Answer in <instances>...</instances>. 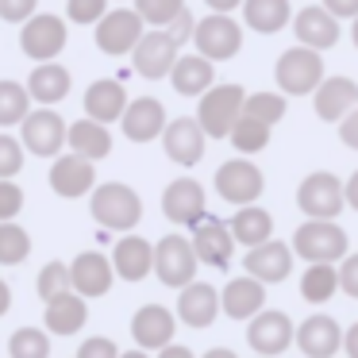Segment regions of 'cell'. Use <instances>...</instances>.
<instances>
[{"mask_svg":"<svg viewBox=\"0 0 358 358\" xmlns=\"http://www.w3.org/2000/svg\"><path fill=\"white\" fill-rule=\"evenodd\" d=\"M335 20H355L358 16V0H320Z\"/></svg>","mask_w":358,"mask_h":358,"instance_id":"f907efd6","label":"cell"},{"mask_svg":"<svg viewBox=\"0 0 358 358\" xmlns=\"http://www.w3.org/2000/svg\"><path fill=\"white\" fill-rule=\"evenodd\" d=\"M296 208L308 220H335L347 208V185L327 170L308 173L301 181V189H296Z\"/></svg>","mask_w":358,"mask_h":358,"instance_id":"5b68a950","label":"cell"},{"mask_svg":"<svg viewBox=\"0 0 358 358\" xmlns=\"http://www.w3.org/2000/svg\"><path fill=\"white\" fill-rule=\"evenodd\" d=\"M196 55L212 58V62H227L243 50V24H235L227 12H212V16L196 20Z\"/></svg>","mask_w":358,"mask_h":358,"instance_id":"52a82bcc","label":"cell"},{"mask_svg":"<svg viewBox=\"0 0 358 358\" xmlns=\"http://www.w3.org/2000/svg\"><path fill=\"white\" fill-rule=\"evenodd\" d=\"M247 116H258L266 124H281L285 120V93H247V104H243Z\"/></svg>","mask_w":358,"mask_h":358,"instance_id":"ab89813d","label":"cell"},{"mask_svg":"<svg viewBox=\"0 0 358 358\" xmlns=\"http://www.w3.org/2000/svg\"><path fill=\"white\" fill-rule=\"evenodd\" d=\"M66 16L73 24H101L108 16V0H66Z\"/></svg>","mask_w":358,"mask_h":358,"instance_id":"7bdbcfd3","label":"cell"},{"mask_svg":"<svg viewBox=\"0 0 358 358\" xmlns=\"http://www.w3.org/2000/svg\"><path fill=\"white\" fill-rule=\"evenodd\" d=\"M27 255H31V235L20 224H12V220H0V262L16 266V262H24Z\"/></svg>","mask_w":358,"mask_h":358,"instance_id":"74e56055","label":"cell"},{"mask_svg":"<svg viewBox=\"0 0 358 358\" xmlns=\"http://www.w3.org/2000/svg\"><path fill=\"white\" fill-rule=\"evenodd\" d=\"M343 350H347V358H358V324H350L343 331Z\"/></svg>","mask_w":358,"mask_h":358,"instance_id":"f5cc1de1","label":"cell"},{"mask_svg":"<svg viewBox=\"0 0 358 358\" xmlns=\"http://www.w3.org/2000/svg\"><path fill=\"white\" fill-rule=\"evenodd\" d=\"M350 43L358 47V16H355V24H350Z\"/></svg>","mask_w":358,"mask_h":358,"instance_id":"94428289","label":"cell"},{"mask_svg":"<svg viewBox=\"0 0 358 358\" xmlns=\"http://www.w3.org/2000/svg\"><path fill=\"white\" fill-rule=\"evenodd\" d=\"M70 278H73V293L89 296H104L112 289V278H116V266L112 258H104L101 250H81L70 262Z\"/></svg>","mask_w":358,"mask_h":358,"instance_id":"d6986e66","label":"cell"},{"mask_svg":"<svg viewBox=\"0 0 358 358\" xmlns=\"http://www.w3.org/2000/svg\"><path fill=\"white\" fill-rule=\"evenodd\" d=\"M235 247H239V243H235L231 227H227L224 220L204 216L201 224L193 227V250H196V258H201L204 266H212V270H224V266L231 262Z\"/></svg>","mask_w":358,"mask_h":358,"instance_id":"e0dca14e","label":"cell"},{"mask_svg":"<svg viewBox=\"0 0 358 358\" xmlns=\"http://www.w3.org/2000/svg\"><path fill=\"white\" fill-rule=\"evenodd\" d=\"M24 166V147L12 135H0V178H16Z\"/></svg>","mask_w":358,"mask_h":358,"instance_id":"ee69618b","label":"cell"},{"mask_svg":"<svg viewBox=\"0 0 358 358\" xmlns=\"http://www.w3.org/2000/svg\"><path fill=\"white\" fill-rule=\"evenodd\" d=\"M270 135H273V127L266 124V120H258V116H247L243 112L239 116V124L231 127V147L239 150V155H258V150H266L270 147Z\"/></svg>","mask_w":358,"mask_h":358,"instance_id":"d590c367","label":"cell"},{"mask_svg":"<svg viewBox=\"0 0 358 358\" xmlns=\"http://www.w3.org/2000/svg\"><path fill=\"white\" fill-rule=\"evenodd\" d=\"M196 266H201V258L193 250V239H185V235H166L155 247V273L170 289H185L189 281H196Z\"/></svg>","mask_w":358,"mask_h":358,"instance_id":"8992f818","label":"cell"},{"mask_svg":"<svg viewBox=\"0 0 358 358\" xmlns=\"http://www.w3.org/2000/svg\"><path fill=\"white\" fill-rule=\"evenodd\" d=\"M158 358H196V355L189 347H181V343H170V347L158 350Z\"/></svg>","mask_w":358,"mask_h":358,"instance_id":"db71d44e","label":"cell"},{"mask_svg":"<svg viewBox=\"0 0 358 358\" xmlns=\"http://www.w3.org/2000/svg\"><path fill=\"white\" fill-rule=\"evenodd\" d=\"M31 116V93L20 81H0V127L24 124Z\"/></svg>","mask_w":358,"mask_h":358,"instance_id":"8d00e7d4","label":"cell"},{"mask_svg":"<svg viewBox=\"0 0 358 358\" xmlns=\"http://www.w3.org/2000/svg\"><path fill=\"white\" fill-rule=\"evenodd\" d=\"M243 24L258 35H278L285 24H293L289 0H243Z\"/></svg>","mask_w":358,"mask_h":358,"instance_id":"836d02e7","label":"cell"},{"mask_svg":"<svg viewBox=\"0 0 358 358\" xmlns=\"http://www.w3.org/2000/svg\"><path fill=\"white\" fill-rule=\"evenodd\" d=\"M166 31H170V39L178 43V47H181V43H189V39H193V35H196V20H193V12L185 8V12H181V16L173 20L170 27H166Z\"/></svg>","mask_w":358,"mask_h":358,"instance_id":"681fc988","label":"cell"},{"mask_svg":"<svg viewBox=\"0 0 358 358\" xmlns=\"http://www.w3.org/2000/svg\"><path fill=\"white\" fill-rule=\"evenodd\" d=\"M112 266H116V278L143 281L147 273H155V247L139 235H124L112 250Z\"/></svg>","mask_w":358,"mask_h":358,"instance_id":"83f0119b","label":"cell"},{"mask_svg":"<svg viewBox=\"0 0 358 358\" xmlns=\"http://www.w3.org/2000/svg\"><path fill=\"white\" fill-rule=\"evenodd\" d=\"M173 331H178V320H173L170 308L162 304H143L131 320V335L143 350H162L173 343Z\"/></svg>","mask_w":358,"mask_h":358,"instance_id":"7402d4cb","label":"cell"},{"mask_svg":"<svg viewBox=\"0 0 358 358\" xmlns=\"http://www.w3.org/2000/svg\"><path fill=\"white\" fill-rule=\"evenodd\" d=\"M50 189H55L58 196H66V201H73V196H85L96 189V170H93V158L85 155H62L55 158V166H50Z\"/></svg>","mask_w":358,"mask_h":358,"instance_id":"ac0fdd59","label":"cell"},{"mask_svg":"<svg viewBox=\"0 0 358 358\" xmlns=\"http://www.w3.org/2000/svg\"><path fill=\"white\" fill-rule=\"evenodd\" d=\"M312 104H316L320 120H327V124H343V120L358 108V85L350 78H324V85L312 93Z\"/></svg>","mask_w":358,"mask_h":358,"instance_id":"cb8c5ba5","label":"cell"},{"mask_svg":"<svg viewBox=\"0 0 358 358\" xmlns=\"http://www.w3.org/2000/svg\"><path fill=\"white\" fill-rule=\"evenodd\" d=\"M296 347L304 358H335L343 350V327L331 316L316 312L296 327Z\"/></svg>","mask_w":358,"mask_h":358,"instance_id":"44dd1931","label":"cell"},{"mask_svg":"<svg viewBox=\"0 0 358 358\" xmlns=\"http://www.w3.org/2000/svg\"><path fill=\"white\" fill-rule=\"evenodd\" d=\"M258 358H270V355H258Z\"/></svg>","mask_w":358,"mask_h":358,"instance_id":"6125c7cd","label":"cell"},{"mask_svg":"<svg viewBox=\"0 0 358 358\" xmlns=\"http://www.w3.org/2000/svg\"><path fill=\"white\" fill-rule=\"evenodd\" d=\"M262 189H266V178H262V170H258L247 155L231 158V162H224L216 170V193L224 196L227 204H235V208L255 204L258 196H262Z\"/></svg>","mask_w":358,"mask_h":358,"instance_id":"9c48e42d","label":"cell"},{"mask_svg":"<svg viewBox=\"0 0 358 358\" xmlns=\"http://www.w3.org/2000/svg\"><path fill=\"white\" fill-rule=\"evenodd\" d=\"M170 85L178 89L181 96H196V101H201V96L216 85L212 58H204V55H181L178 66H173V73H170Z\"/></svg>","mask_w":358,"mask_h":358,"instance_id":"f1b7e54d","label":"cell"},{"mask_svg":"<svg viewBox=\"0 0 358 358\" xmlns=\"http://www.w3.org/2000/svg\"><path fill=\"white\" fill-rule=\"evenodd\" d=\"M247 343L255 355H285L289 347L296 343V327L289 320V312H278V308H262L255 320H247Z\"/></svg>","mask_w":358,"mask_h":358,"instance_id":"30bf717a","label":"cell"},{"mask_svg":"<svg viewBox=\"0 0 358 358\" xmlns=\"http://www.w3.org/2000/svg\"><path fill=\"white\" fill-rule=\"evenodd\" d=\"M89 212H93V220L101 227H108V231H131L143 220V201L131 185H124V181H104V185H96L93 196H89Z\"/></svg>","mask_w":358,"mask_h":358,"instance_id":"6da1fadb","label":"cell"},{"mask_svg":"<svg viewBox=\"0 0 358 358\" xmlns=\"http://www.w3.org/2000/svg\"><path fill=\"white\" fill-rule=\"evenodd\" d=\"M27 93H31V101H39L43 108L66 101V93H70V70L58 66V62H39L31 70V78H27Z\"/></svg>","mask_w":358,"mask_h":358,"instance_id":"4dcf8cb0","label":"cell"},{"mask_svg":"<svg viewBox=\"0 0 358 358\" xmlns=\"http://www.w3.org/2000/svg\"><path fill=\"white\" fill-rule=\"evenodd\" d=\"M220 304H224V312L231 320H255L266 308V281L250 278V273L231 278L224 285V293H220Z\"/></svg>","mask_w":358,"mask_h":358,"instance_id":"484cf974","label":"cell"},{"mask_svg":"<svg viewBox=\"0 0 358 358\" xmlns=\"http://www.w3.org/2000/svg\"><path fill=\"white\" fill-rule=\"evenodd\" d=\"M8 355L12 358H50L47 331H39V327H20V331H12Z\"/></svg>","mask_w":358,"mask_h":358,"instance_id":"f35d334b","label":"cell"},{"mask_svg":"<svg viewBox=\"0 0 358 358\" xmlns=\"http://www.w3.org/2000/svg\"><path fill=\"white\" fill-rule=\"evenodd\" d=\"M147 35V20L135 8H112L108 16L96 24V47L108 58H124L139 47V39Z\"/></svg>","mask_w":358,"mask_h":358,"instance_id":"ba28073f","label":"cell"},{"mask_svg":"<svg viewBox=\"0 0 358 358\" xmlns=\"http://www.w3.org/2000/svg\"><path fill=\"white\" fill-rule=\"evenodd\" d=\"M166 108H162V101H155V96H139V101H131L127 104V112H124V120H120V127H124V135L131 143H150V139H158V135L166 131Z\"/></svg>","mask_w":358,"mask_h":358,"instance_id":"d4e9b609","label":"cell"},{"mask_svg":"<svg viewBox=\"0 0 358 358\" xmlns=\"http://www.w3.org/2000/svg\"><path fill=\"white\" fill-rule=\"evenodd\" d=\"M178 43L170 39V31L166 27H155V31H147L139 39V47L131 50V66H135V73L139 78H147V81H162V78H170L173 73V66H178Z\"/></svg>","mask_w":358,"mask_h":358,"instance_id":"8fae6325","label":"cell"},{"mask_svg":"<svg viewBox=\"0 0 358 358\" xmlns=\"http://www.w3.org/2000/svg\"><path fill=\"white\" fill-rule=\"evenodd\" d=\"M204 4H208L212 12H227V16H231L235 8H243V0H204Z\"/></svg>","mask_w":358,"mask_h":358,"instance_id":"11a10c76","label":"cell"},{"mask_svg":"<svg viewBox=\"0 0 358 358\" xmlns=\"http://www.w3.org/2000/svg\"><path fill=\"white\" fill-rule=\"evenodd\" d=\"M24 208V189L12 178H0V220H16Z\"/></svg>","mask_w":358,"mask_h":358,"instance_id":"f6af8a7d","label":"cell"},{"mask_svg":"<svg viewBox=\"0 0 358 358\" xmlns=\"http://www.w3.org/2000/svg\"><path fill=\"white\" fill-rule=\"evenodd\" d=\"M66 135H70V127L62 124L55 108H39L24 120V147L39 158H55L66 147Z\"/></svg>","mask_w":358,"mask_h":358,"instance_id":"2e32d148","label":"cell"},{"mask_svg":"<svg viewBox=\"0 0 358 358\" xmlns=\"http://www.w3.org/2000/svg\"><path fill=\"white\" fill-rule=\"evenodd\" d=\"M339 139H343V147L358 150V108H355V112H350V116L339 124Z\"/></svg>","mask_w":358,"mask_h":358,"instance_id":"816d5d0a","label":"cell"},{"mask_svg":"<svg viewBox=\"0 0 358 358\" xmlns=\"http://www.w3.org/2000/svg\"><path fill=\"white\" fill-rule=\"evenodd\" d=\"M339 293V266L335 262H308L301 278V296L308 304H327Z\"/></svg>","mask_w":358,"mask_h":358,"instance_id":"e575fe53","label":"cell"},{"mask_svg":"<svg viewBox=\"0 0 358 358\" xmlns=\"http://www.w3.org/2000/svg\"><path fill=\"white\" fill-rule=\"evenodd\" d=\"M293 243H281V239H270L262 243V247H250L247 258H243V270L250 273V278L266 281V285H278V281H285L289 273H293Z\"/></svg>","mask_w":358,"mask_h":358,"instance_id":"9a60e30c","label":"cell"},{"mask_svg":"<svg viewBox=\"0 0 358 358\" xmlns=\"http://www.w3.org/2000/svg\"><path fill=\"white\" fill-rule=\"evenodd\" d=\"M127 89L120 85V81L112 78H101L93 81V85L85 89V116L89 120H101V124H116V120H124L127 112Z\"/></svg>","mask_w":358,"mask_h":358,"instance_id":"4316f807","label":"cell"},{"mask_svg":"<svg viewBox=\"0 0 358 358\" xmlns=\"http://www.w3.org/2000/svg\"><path fill=\"white\" fill-rule=\"evenodd\" d=\"M39 8V0H0V20L8 24H27Z\"/></svg>","mask_w":358,"mask_h":358,"instance_id":"bcb514c9","label":"cell"},{"mask_svg":"<svg viewBox=\"0 0 358 358\" xmlns=\"http://www.w3.org/2000/svg\"><path fill=\"white\" fill-rule=\"evenodd\" d=\"M293 35L301 47L312 50H331L339 43V20L324 8V4H308L293 16Z\"/></svg>","mask_w":358,"mask_h":358,"instance_id":"ffe728a7","label":"cell"},{"mask_svg":"<svg viewBox=\"0 0 358 358\" xmlns=\"http://www.w3.org/2000/svg\"><path fill=\"white\" fill-rule=\"evenodd\" d=\"M347 247L350 239L335 220H304L293 231V250L304 262H343Z\"/></svg>","mask_w":358,"mask_h":358,"instance_id":"3957f363","label":"cell"},{"mask_svg":"<svg viewBox=\"0 0 358 358\" xmlns=\"http://www.w3.org/2000/svg\"><path fill=\"white\" fill-rule=\"evenodd\" d=\"M66 147L73 150V155H85L93 158V162H101V158L112 155V135H108V124H101V120H78V124H70V135H66Z\"/></svg>","mask_w":358,"mask_h":358,"instance_id":"1f68e13d","label":"cell"},{"mask_svg":"<svg viewBox=\"0 0 358 358\" xmlns=\"http://www.w3.org/2000/svg\"><path fill=\"white\" fill-rule=\"evenodd\" d=\"M8 308H12V289H8V281L0 278V316H4Z\"/></svg>","mask_w":358,"mask_h":358,"instance_id":"6f0895ef","label":"cell"},{"mask_svg":"<svg viewBox=\"0 0 358 358\" xmlns=\"http://www.w3.org/2000/svg\"><path fill=\"white\" fill-rule=\"evenodd\" d=\"M89 320V304L81 293H62L55 296V301H47V312H43V324H47V331L55 335H78L81 327H85Z\"/></svg>","mask_w":358,"mask_h":358,"instance_id":"f546056e","label":"cell"},{"mask_svg":"<svg viewBox=\"0 0 358 358\" xmlns=\"http://www.w3.org/2000/svg\"><path fill=\"white\" fill-rule=\"evenodd\" d=\"M162 147H166V158L178 166H196L208 150V131L201 127L196 116H178L166 124L162 131Z\"/></svg>","mask_w":358,"mask_h":358,"instance_id":"4fadbf2b","label":"cell"},{"mask_svg":"<svg viewBox=\"0 0 358 358\" xmlns=\"http://www.w3.org/2000/svg\"><path fill=\"white\" fill-rule=\"evenodd\" d=\"M347 204H350V208L358 212V170H355V173H350V178H347Z\"/></svg>","mask_w":358,"mask_h":358,"instance_id":"9f6ffc18","label":"cell"},{"mask_svg":"<svg viewBox=\"0 0 358 358\" xmlns=\"http://www.w3.org/2000/svg\"><path fill=\"white\" fill-rule=\"evenodd\" d=\"M162 212L170 224H181V227H196L204 216H208V201H204V189L201 181L193 178H178L166 185L162 193Z\"/></svg>","mask_w":358,"mask_h":358,"instance_id":"5bb4252c","label":"cell"},{"mask_svg":"<svg viewBox=\"0 0 358 358\" xmlns=\"http://www.w3.org/2000/svg\"><path fill=\"white\" fill-rule=\"evenodd\" d=\"M243 104H247V89L243 85H212L196 104V120L208 131V139H227L231 127L239 124Z\"/></svg>","mask_w":358,"mask_h":358,"instance_id":"277c9868","label":"cell"},{"mask_svg":"<svg viewBox=\"0 0 358 358\" xmlns=\"http://www.w3.org/2000/svg\"><path fill=\"white\" fill-rule=\"evenodd\" d=\"M120 358H150V355H147V350L139 347V350H124V355H120Z\"/></svg>","mask_w":358,"mask_h":358,"instance_id":"91938a15","label":"cell"},{"mask_svg":"<svg viewBox=\"0 0 358 358\" xmlns=\"http://www.w3.org/2000/svg\"><path fill=\"white\" fill-rule=\"evenodd\" d=\"M324 55L312 47H289L285 55L278 58V66H273V81H278V89L285 96H312L320 85H324Z\"/></svg>","mask_w":358,"mask_h":358,"instance_id":"7a4b0ae2","label":"cell"},{"mask_svg":"<svg viewBox=\"0 0 358 358\" xmlns=\"http://www.w3.org/2000/svg\"><path fill=\"white\" fill-rule=\"evenodd\" d=\"M78 358H120V350H116V343H112V339L93 335V339H85L78 347Z\"/></svg>","mask_w":358,"mask_h":358,"instance_id":"7dc6e473","label":"cell"},{"mask_svg":"<svg viewBox=\"0 0 358 358\" xmlns=\"http://www.w3.org/2000/svg\"><path fill=\"white\" fill-rule=\"evenodd\" d=\"M220 308H224V304H220V293L208 281H189L178 296V320L189 327H212L220 316Z\"/></svg>","mask_w":358,"mask_h":358,"instance_id":"603a6c76","label":"cell"},{"mask_svg":"<svg viewBox=\"0 0 358 358\" xmlns=\"http://www.w3.org/2000/svg\"><path fill=\"white\" fill-rule=\"evenodd\" d=\"M66 47V20L55 12H35L20 31V50L35 62H55V55H62Z\"/></svg>","mask_w":358,"mask_h":358,"instance_id":"7c38bea8","label":"cell"},{"mask_svg":"<svg viewBox=\"0 0 358 358\" xmlns=\"http://www.w3.org/2000/svg\"><path fill=\"white\" fill-rule=\"evenodd\" d=\"M135 12H139L150 27H170L173 20L185 12V0H135Z\"/></svg>","mask_w":358,"mask_h":358,"instance_id":"b9f144b4","label":"cell"},{"mask_svg":"<svg viewBox=\"0 0 358 358\" xmlns=\"http://www.w3.org/2000/svg\"><path fill=\"white\" fill-rule=\"evenodd\" d=\"M204 358H239V355H235V350H227V347H212Z\"/></svg>","mask_w":358,"mask_h":358,"instance_id":"680465c9","label":"cell"},{"mask_svg":"<svg viewBox=\"0 0 358 358\" xmlns=\"http://www.w3.org/2000/svg\"><path fill=\"white\" fill-rule=\"evenodd\" d=\"M231 235H235V243L239 247H262V243H270L273 239V216L266 208H258V204H243L239 212L231 216Z\"/></svg>","mask_w":358,"mask_h":358,"instance_id":"d6a6232c","label":"cell"},{"mask_svg":"<svg viewBox=\"0 0 358 358\" xmlns=\"http://www.w3.org/2000/svg\"><path fill=\"white\" fill-rule=\"evenodd\" d=\"M35 289H39L43 301H55V296L70 293V289H73L70 266H62V262H47V266L39 270V281H35Z\"/></svg>","mask_w":358,"mask_h":358,"instance_id":"60d3db41","label":"cell"},{"mask_svg":"<svg viewBox=\"0 0 358 358\" xmlns=\"http://www.w3.org/2000/svg\"><path fill=\"white\" fill-rule=\"evenodd\" d=\"M339 289H343L347 296H355V301H358V250H355V255H347V258L339 262Z\"/></svg>","mask_w":358,"mask_h":358,"instance_id":"c3c4849f","label":"cell"}]
</instances>
